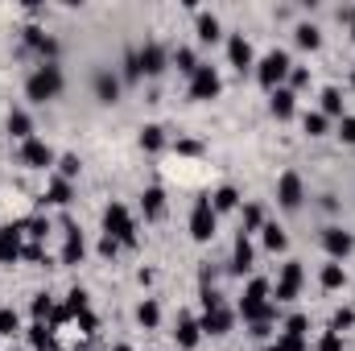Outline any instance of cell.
<instances>
[{
    "label": "cell",
    "instance_id": "6da1fadb",
    "mask_svg": "<svg viewBox=\"0 0 355 351\" xmlns=\"http://www.w3.org/2000/svg\"><path fill=\"white\" fill-rule=\"evenodd\" d=\"M244 323H272V314H277V302H272V289H268L265 277H252L248 281V289H244V298H240V310H236Z\"/></svg>",
    "mask_w": 355,
    "mask_h": 351
},
{
    "label": "cell",
    "instance_id": "7a4b0ae2",
    "mask_svg": "<svg viewBox=\"0 0 355 351\" xmlns=\"http://www.w3.org/2000/svg\"><path fill=\"white\" fill-rule=\"evenodd\" d=\"M67 87V79H62V67L58 62H42V67H33V75L25 79V99L29 103H50V99H58Z\"/></svg>",
    "mask_w": 355,
    "mask_h": 351
},
{
    "label": "cell",
    "instance_id": "3957f363",
    "mask_svg": "<svg viewBox=\"0 0 355 351\" xmlns=\"http://www.w3.org/2000/svg\"><path fill=\"white\" fill-rule=\"evenodd\" d=\"M103 236H112V240H120V248H137V223H132V215H128V207L124 203H107L103 207Z\"/></svg>",
    "mask_w": 355,
    "mask_h": 351
},
{
    "label": "cell",
    "instance_id": "277c9868",
    "mask_svg": "<svg viewBox=\"0 0 355 351\" xmlns=\"http://www.w3.org/2000/svg\"><path fill=\"white\" fill-rule=\"evenodd\" d=\"M289 71H293V62H289V54L285 50H268L265 58L257 62V79H261V87L277 91L285 79H289Z\"/></svg>",
    "mask_w": 355,
    "mask_h": 351
},
{
    "label": "cell",
    "instance_id": "5b68a950",
    "mask_svg": "<svg viewBox=\"0 0 355 351\" xmlns=\"http://www.w3.org/2000/svg\"><path fill=\"white\" fill-rule=\"evenodd\" d=\"M215 223H219V215H215L211 198H198L194 211H190V240H194V244H207V240L215 236Z\"/></svg>",
    "mask_w": 355,
    "mask_h": 351
},
{
    "label": "cell",
    "instance_id": "8992f818",
    "mask_svg": "<svg viewBox=\"0 0 355 351\" xmlns=\"http://www.w3.org/2000/svg\"><path fill=\"white\" fill-rule=\"evenodd\" d=\"M198 327H202V335H227L232 327H236V310L219 298L215 306H202V318H198Z\"/></svg>",
    "mask_w": 355,
    "mask_h": 351
},
{
    "label": "cell",
    "instance_id": "52a82bcc",
    "mask_svg": "<svg viewBox=\"0 0 355 351\" xmlns=\"http://www.w3.org/2000/svg\"><path fill=\"white\" fill-rule=\"evenodd\" d=\"M25 257V223H4L0 228V264H17Z\"/></svg>",
    "mask_w": 355,
    "mask_h": 351
},
{
    "label": "cell",
    "instance_id": "ba28073f",
    "mask_svg": "<svg viewBox=\"0 0 355 351\" xmlns=\"http://www.w3.org/2000/svg\"><path fill=\"white\" fill-rule=\"evenodd\" d=\"M21 166H29V170H50V166H58V153H54L42 137H33V141L21 145Z\"/></svg>",
    "mask_w": 355,
    "mask_h": 351
},
{
    "label": "cell",
    "instance_id": "9c48e42d",
    "mask_svg": "<svg viewBox=\"0 0 355 351\" xmlns=\"http://www.w3.org/2000/svg\"><path fill=\"white\" fill-rule=\"evenodd\" d=\"M219 91H223V83H219V71H215V67H207V62H202V67H198V71H194V79H190V91H186V95H190V99H198V103H202V99H215V95H219Z\"/></svg>",
    "mask_w": 355,
    "mask_h": 351
},
{
    "label": "cell",
    "instance_id": "30bf717a",
    "mask_svg": "<svg viewBox=\"0 0 355 351\" xmlns=\"http://www.w3.org/2000/svg\"><path fill=\"white\" fill-rule=\"evenodd\" d=\"M302 281H306V273H302V264L289 261L281 268V277H277V289H272V302H293L297 298V289H302Z\"/></svg>",
    "mask_w": 355,
    "mask_h": 351
},
{
    "label": "cell",
    "instance_id": "8fae6325",
    "mask_svg": "<svg viewBox=\"0 0 355 351\" xmlns=\"http://www.w3.org/2000/svg\"><path fill=\"white\" fill-rule=\"evenodd\" d=\"M302 198H306V186H302V174H281L277 178V203L285 207V211H297L302 207Z\"/></svg>",
    "mask_w": 355,
    "mask_h": 351
},
{
    "label": "cell",
    "instance_id": "7c38bea8",
    "mask_svg": "<svg viewBox=\"0 0 355 351\" xmlns=\"http://www.w3.org/2000/svg\"><path fill=\"white\" fill-rule=\"evenodd\" d=\"M227 62L244 75V71H252L257 67V54H252V42L244 37V33H232L227 37Z\"/></svg>",
    "mask_w": 355,
    "mask_h": 351
},
{
    "label": "cell",
    "instance_id": "4fadbf2b",
    "mask_svg": "<svg viewBox=\"0 0 355 351\" xmlns=\"http://www.w3.org/2000/svg\"><path fill=\"white\" fill-rule=\"evenodd\" d=\"M137 58H141V75H162V71L170 67V50H166L162 42H145V46L137 50Z\"/></svg>",
    "mask_w": 355,
    "mask_h": 351
},
{
    "label": "cell",
    "instance_id": "5bb4252c",
    "mask_svg": "<svg viewBox=\"0 0 355 351\" xmlns=\"http://www.w3.org/2000/svg\"><path fill=\"white\" fill-rule=\"evenodd\" d=\"M62 232H67V244H62V264H79L83 257H87V240H83L79 223L62 219Z\"/></svg>",
    "mask_w": 355,
    "mask_h": 351
},
{
    "label": "cell",
    "instance_id": "9a60e30c",
    "mask_svg": "<svg viewBox=\"0 0 355 351\" xmlns=\"http://www.w3.org/2000/svg\"><path fill=\"white\" fill-rule=\"evenodd\" d=\"M322 248H327L331 261H343L355 248V240H352V232H343V228H327V232H322Z\"/></svg>",
    "mask_w": 355,
    "mask_h": 351
},
{
    "label": "cell",
    "instance_id": "2e32d148",
    "mask_svg": "<svg viewBox=\"0 0 355 351\" xmlns=\"http://www.w3.org/2000/svg\"><path fill=\"white\" fill-rule=\"evenodd\" d=\"M25 46H29V50H37V54H42V62H54V58H58V42H54L46 29H37V25H29V29H25Z\"/></svg>",
    "mask_w": 355,
    "mask_h": 351
},
{
    "label": "cell",
    "instance_id": "e0dca14e",
    "mask_svg": "<svg viewBox=\"0 0 355 351\" xmlns=\"http://www.w3.org/2000/svg\"><path fill=\"white\" fill-rule=\"evenodd\" d=\"M252 264H257L252 240L240 232V236H236V248H232V273H236V277H244V273H252Z\"/></svg>",
    "mask_w": 355,
    "mask_h": 351
},
{
    "label": "cell",
    "instance_id": "ac0fdd59",
    "mask_svg": "<svg viewBox=\"0 0 355 351\" xmlns=\"http://www.w3.org/2000/svg\"><path fill=\"white\" fill-rule=\"evenodd\" d=\"M174 339H178V348H182V351H194V348H198V339H202V327H198V318L182 314V318H178Z\"/></svg>",
    "mask_w": 355,
    "mask_h": 351
},
{
    "label": "cell",
    "instance_id": "d6986e66",
    "mask_svg": "<svg viewBox=\"0 0 355 351\" xmlns=\"http://www.w3.org/2000/svg\"><path fill=\"white\" fill-rule=\"evenodd\" d=\"M71 198H75V186H71L67 178L54 174L50 178V186H46V194H42V207H46V203H50V207H67Z\"/></svg>",
    "mask_w": 355,
    "mask_h": 351
},
{
    "label": "cell",
    "instance_id": "ffe728a7",
    "mask_svg": "<svg viewBox=\"0 0 355 351\" xmlns=\"http://www.w3.org/2000/svg\"><path fill=\"white\" fill-rule=\"evenodd\" d=\"M268 112H272L277 120H289V116L297 112V95H293V87H277V91H272V99H268Z\"/></svg>",
    "mask_w": 355,
    "mask_h": 351
},
{
    "label": "cell",
    "instance_id": "44dd1931",
    "mask_svg": "<svg viewBox=\"0 0 355 351\" xmlns=\"http://www.w3.org/2000/svg\"><path fill=\"white\" fill-rule=\"evenodd\" d=\"M8 132H12V141H33V116L25 112V108H12L8 112Z\"/></svg>",
    "mask_w": 355,
    "mask_h": 351
},
{
    "label": "cell",
    "instance_id": "7402d4cb",
    "mask_svg": "<svg viewBox=\"0 0 355 351\" xmlns=\"http://www.w3.org/2000/svg\"><path fill=\"white\" fill-rule=\"evenodd\" d=\"M141 211H145V219H166V190L162 186H149L145 194H141Z\"/></svg>",
    "mask_w": 355,
    "mask_h": 351
},
{
    "label": "cell",
    "instance_id": "603a6c76",
    "mask_svg": "<svg viewBox=\"0 0 355 351\" xmlns=\"http://www.w3.org/2000/svg\"><path fill=\"white\" fill-rule=\"evenodd\" d=\"M95 95H99V103H116L120 99V79L112 71H99L95 75Z\"/></svg>",
    "mask_w": 355,
    "mask_h": 351
},
{
    "label": "cell",
    "instance_id": "cb8c5ba5",
    "mask_svg": "<svg viewBox=\"0 0 355 351\" xmlns=\"http://www.w3.org/2000/svg\"><path fill=\"white\" fill-rule=\"evenodd\" d=\"M141 149L145 153H162L166 149V128L162 124H145L141 128Z\"/></svg>",
    "mask_w": 355,
    "mask_h": 351
},
{
    "label": "cell",
    "instance_id": "d4e9b609",
    "mask_svg": "<svg viewBox=\"0 0 355 351\" xmlns=\"http://www.w3.org/2000/svg\"><path fill=\"white\" fill-rule=\"evenodd\" d=\"M207 198H211L215 215H219V211H236V207H240V190H236V186H219V190H215V194H207Z\"/></svg>",
    "mask_w": 355,
    "mask_h": 351
},
{
    "label": "cell",
    "instance_id": "484cf974",
    "mask_svg": "<svg viewBox=\"0 0 355 351\" xmlns=\"http://www.w3.org/2000/svg\"><path fill=\"white\" fill-rule=\"evenodd\" d=\"M29 343H33V351H58L54 348V327L50 323H33L29 327Z\"/></svg>",
    "mask_w": 355,
    "mask_h": 351
},
{
    "label": "cell",
    "instance_id": "4316f807",
    "mask_svg": "<svg viewBox=\"0 0 355 351\" xmlns=\"http://www.w3.org/2000/svg\"><path fill=\"white\" fill-rule=\"evenodd\" d=\"M170 62H174L178 71H182V75H190V79H194V71L202 67V62H198V54H194L190 46H178L174 54H170Z\"/></svg>",
    "mask_w": 355,
    "mask_h": 351
},
{
    "label": "cell",
    "instance_id": "83f0119b",
    "mask_svg": "<svg viewBox=\"0 0 355 351\" xmlns=\"http://www.w3.org/2000/svg\"><path fill=\"white\" fill-rule=\"evenodd\" d=\"M194 25H198V42H207V46L219 42V17H215V12H198Z\"/></svg>",
    "mask_w": 355,
    "mask_h": 351
},
{
    "label": "cell",
    "instance_id": "f1b7e54d",
    "mask_svg": "<svg viewBox=\"0 0 355 351\" xmlns=\"http://www.w3.org/2000/svg\"><path fill=\"white\" fill-rule=\"evenodd\" d=\"M293 42H297L302 50H318V46H322V33H318V25H310V21H302V25L293 29Z\"/></svg>",
    "mask_w": 355,
    "mask_h": 351
},
{
    "label": "cell",
    "instance_id": "f546056e",
    "mask_svg": "<svg viewBox=\"0 0 355 351\" xmlns=\"http://www.w3.org/2000/svg\"><path fill=\"white\" fill-rule=\"evenodd\" d=\"M137 323H141L145 331H157V323H162V306H157L153 298H145V302L137 306Z\"/></svg>",
    "mask_w": 355,
    "mask_h": 351
},
{
    "label": "cell",
    "instance_id": "4dcf8cb0",
    "mask_svg": "<svg viewBox=\"0 0 355 351\" xmlns=\"http://www.w3.org/2000/svg\"><path fill=\"white\" fill-rule=\"evenodd\" d=\"M261 236H265L268 252H285V248H289V236H285V228H277V223H265V228H261Z\"/></svg>",
    "mask_w": 355,
    "mask_h": 351
},
{
    "label": "cell",
    "instance_id": "1f68e13d",
    "mask_svg": "<svg viewBox=\"0 0 355 351\" xmlns=\"http://www.w3.org/2000/svg\"><path fill=\"white\" fill-rule=\"evenodd\" d=\"M322 116H327V120H331V116H339V120L347 116V112H343V91H339V87L322 91Z\"/></svg>",
    "mask_w": 355,
    "mask_h": 351
},
{
    "label": "cell",
    "instance_id": "d6a6232c",
    "mask_svg": "<svg viewBox=\"0 0 355 351\" xmlns=\"http://www.w3.org/2000/svg\"><path fill=\"white\" fill-rule=\"evenodd\" d=\"M62 310H67L71 318H79V314H87V289H79V285H75V289L67 293V306H62Z\"/></svg>",
    "mask_w": 355,
    "mask_h": 351
},
{
    "label": "cell",
    "instance_id": "836d02e7",
    "mask_svg": "<svg viewBox=\"0 0 355 351\" xmlns=\"http://www.w3.org/2000/svg\"><path fill=\"white\" fill-rule=\"evenodd\" d=\"M318 281H322V289H339V285L347 281V273H343V264H339V261H331L327 268H322V277H318Z\"/></svg>",
    "mask_w": 355,
    "mask_h": 351
},
{
    "label": "cell",
    "instance_id": "e575fe53",
    "mask_svg": "<svg viewBox=\"0 0 355 351\" xmlns=\"http://www.w3.org/2000/svg\"><path fill=\"white\" fill-rule=\"evenodd\" d=\"M302 128H306L310 137H327V128H331V120H327L322 112H306V120H302Z\"/></svg>",
    "mask_w": 355,
    "mask_h": 351
},
{
    "label": "cell",
    "instance_id": "d590c367",
    "mask_svg": "<svg viewBox=\"0 0 355 351\" xmlns=\"http://www.w3.org/2000/svg\"><path fill=\"white\" fill-rule=\"evenodd\" d=\"M265 228V211H261V203H248L244 207V236L248 232H261Z\"/></svg>",
    "mask_w": 355,
    "mask_h": 351
},
{
    "label": "cell",
    "instance_id": "8d00e7d4",
    "mask_svg": "<svg viewBox=\"0 0 355 351\" xmlns=\"http://www.w3.org/2000/svg\"><path fill=\"white\" fill-rule=\"evenodd\" d=\"M29 310H33V318H37V323H46V318L54 314V298H50V293H37Z\"/></svg>",
    "mask_w": 355,
    "mask_h": 351
},
{
    "label": "cell",
    "instance_id": "74e56055",
    "mask_svg": "<svg viewBox=\"0 0 355 351\" xmlns=\"http://www.w3.org/2000/svg\"><path fill=\"white\" fill-rule=\"evenodd\" d=\"M17 331H21V318H17L12 306H4V310H0V335L8 339V335H17Z\"/></svg>",
    "mask_w": 355,
    "mask_h": 351
},
{
    "label": "cell",
    "instance_id": "f35d334b",
    "mask_svg": "<svg viewBox=\"0 0 355 351\" xmlns=\"http://www.w3.org/2000/svg\"><path fill=\"white\" fill-rule=\"evenodd\" d=\"M79 170H83V166H79V157H75V153H67V157H58V178H67V182H75V178H79Z\"/></svg>",
    "mask_w": 355,
    "mask_h": 351
},
{
    "label": "cell",
    "instance_id": "ab89813d",
    "mask_svg": "<svg viewBox=\"0 0 355 351\" xmlns=\"http://www.w3.org/2000/svg\"><path fill=\"white\" fill-rule=\"evenodd\" d=\"M46 232H50V223H46L42 215H37V219H25V236H29L33 244H42V240H46Z\"/></svg>",
    "mask_w": 355,
    "mask_h": 351
},
{
    "label": "cell",
    "instance_id": "60d3db41",
    "mask_svg": "<svg viewBox=\"0 0 355 351\" xmlns=\"http://www.w3.org/2000/svg\"><path fill=\"white\" fill-rule=\"evenodd\" d=\"M141 79V58H137V50H128L124 54V83H137Z\"/></svg>",
    "mask_w": 355,
    "mask_h": 351
},
{
    "label": "cell",
    "instance_id": "b9f144b4",
    "mask_svg": "<svg viewBox=\"0 0 355 351\" xmlns=\"http://www.w3.org/2000/svg\"><path fill=\"white\" fill-rule=\"evenodd\" d=\"M306 327H310V318H306V314H293V318L285 323V331H281V335H293V339H306Z\"/></svg>",
    "mask_w": 355,
    "mask_h": 351
},
{
    "label": "cell",
    "instance_id": "7bdbcfd3",
    "mask_svg": "<svg viewBox=\"0 0 355 351\" xmlns=\"http://www.w3.org/2000/svg\"><path fill=\"white\" fill-rule=\"evenodd\" d=\"M347 327H355V310H335V318H331V331H335V335H343Z\"/></svg>",
    "mask_w": 355,
    "mask_h": 351
},
{
    "label": "cell",
    "instance_id": "ee69618b",
    "mask_svg": "<svg viewBox=\"0 0 355 351\" xmlns=\"http://www.w3.org/2000/svg\"><path fill=\"white\" fill-rule=\"evenodd\" d=\"M265 351H306V339H293V335H281L277 343H268Z\"/></svg>",
    "mask_w": 355,
    "mask_h": 351
},
{
    "label": "cell",
    "instance_id": "f6af8a7d",
    "mask_svg": "<svg viewBox=\"0 0 355 351\" xmlns=\"http://www.w3.org/2000/svg\"><path fill=\"white\" fill-rule=\"evenodd\" d=\"M339 141L343 145H355V116H343L339 120Z\"/></svg>",
    "mask_w": 355,
    "mask_h": 351
},
{
    "label": "cell",
    "instance_id": "bcb514c9",
    "mask_svg": "<svg viewBox=\"0 0 355 351\" xmlns=\"http://www.w3.org/2000/svg\"><path fill=\"white\" fill-rule=\"evenodd\" d=\"M318 351H343V335H335V331H327V335L318 339Z\"/></svg>",
    "mask_w": 355,
    "mask_h": 351
},
{
    "label": "cell",
    "instance_id": "7dc6e473",
    "mask_svg": "<svg viewBox=\"0 0 355 351\" xmlns=\"http://www.w3.org/2000/svg\"><path fill=\"white\" fill-rule=\"evenodd\" d=\"M116 252H120V240H112V236H103V240H99V257H107V261H112Z\"/></svg>",
    "mask_w": 355,
    "mask_h": 351
},
{
    "label": "cell",
    "instance_id": "c3c4849f",
    "mask_svg": "<svg viewBox=\"0 0 355 351\" xmlns=\"http://www.w3.org/2000/svg\"><path fill=\"white\" fill-rule=\"evenodd\" d=\"M289 83H293V87H306V83H310V71H306V67H293V71H289Z\"/></svg>",
    "mask_w": 355,
    "mask_h": 351
},
{
    "label": "cell",
    "instance_id": "681fc988",
    "mask_svg": "<svg viewBox=\"0 0 355 351\" xmlns=\"http://www.w3.org/2000/svg\"><path fill=\"white\" fill-rule=\"evenodd\" d=\"M25 261H46V248H42V244H29V248H25Z\"/></svg>",
    "mask_w": 355,
    "mask_h": 351
},
{
    "label": "cell",
    "instance_id": "f907efd6",
    "mask_svg": "<svg viewBox=\"0 0 355 351\" xmlns=\"http://www.w3.org/2000/svg\"><path fill=\"white\" fill-rule=\"evenodd\" d=\"M79 327H83V335H95V314H79Z\"/></svg>",
    "mask_w": 355,
    "mask_h": 351
},
{
    "label": "cell",
    "instance_id": "816d5d0a",
    "mask_svg": "<svg viewBox=\"0 0 355 351\" xmlns=\"http://www.w3.org/2000/svg\"><path fill=\"white\" fill-rule=\"evenodd\" d=\"M112 351H132V348H128V343H120V348H112Z\"/></svg>",
    "mask_w": 355,
    "mask_h": 351
},
{
    "label": "cell",
    "instance_id": "f5cc1de1",
    "mask_svg": "<svg viewBox=\"0 0 355 351\" xmlns=\"http://www.w3.org/2000/svg\"><path fill=\"white\" fill-rule=\"evenodd\" d=\"M352 83H355V71H352Z\"/></svg>",
    "mask_w": 355,
    "mask_h": 351
}]
</instances>
